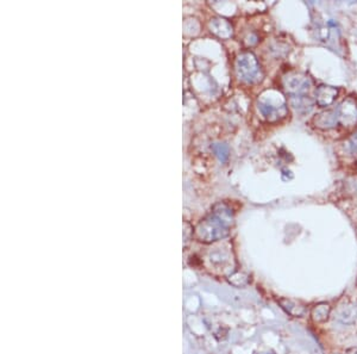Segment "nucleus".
Returning a JSON list of instances; mask_svg holds the SVG:
<instances>
[{"mask_svg": "<svg viewBox=\"0 0 357 354\" xmlns=\"http://www.w3.org/2000/svg\"><path fill=\"white\" fill-rule=\"evenodd\" d=\"M331 312L329 303H318L311 309V319L316 323H325L331 316Z\"/></svg>", "mask_w": 357, "mask_h": 354, "instance_id": "7", "label": "nucleus"}, {"mask_svg": "<svg viewBox=\"0 0 357 354\" xmlns=\"http://www.w3.org/2000/svg\"><path fill=\"white\" fill-rule=\"evenodd\" d=\"M333 320L343 327H351L357 323V306L350 302H342L333 312Z\"/></svg>", "mask_w": 357, "mask_h": 354, "instance_id": "2", "label": "nucleus"}, {"mask_svg": "<svg viewBox=\"0 0 357 354\" xmlns=\"http://www.w3.org/2000/svg\"><path fill=\"white\" fill-rule=\"evenodd\" d=\"M337 95H338V90L332 86H319L316 90V103L322 108H325L332 104L333 100L337 98Z\"/></svg>", "mask_w": 357, "mask_h": 354, "instance_id": "5", "label": "nucleus"}, {"mask_svg": "<svg viewBox=\"0 0 357 354\" xmlns=\"http://www.w3.org/2000/svg\"><path fill=\"white\" fill-rule=\"evenodd\" d=\"M287 91L291 93L292 97L301 96L302 93L308 92L310 86H311V80L308 76L294 75L289 76L288 82H287Z\"/></svg>", "mask_w": 357, "mask_h": 354, "instance_id": "3", "label": "nucleus"}, {"mask_svg": "<svg viewBox=\"0 0 357 354\" xmlns=\"http://www.w3.org/2000/svg\"><path fill=\"white\" fill-rule=\"evenodd\" d=\"M239 73L244 76L243 79L252 81L255 76L259 74V67L256 63V60L252 55L243 56L242 60H239Z\"/></svg>", "mask_w": 357, "mask_h": 354, "instance_id": "4", "label": "nucleus"}, {"mask_svg": "<svg viewBox=\"0 0 357 354\" xmlns=\"http://www.w3.org/2000/svg\"><path fill=\"white\" fill-rule=\"evenodd\" d=\"M199 239L203 242H213L217 240H222L229 235V229L226 223L220 217H212L208 222L200 227Z\"/></svg>", "mask_w": 357, "mask_h": 354, "instance_id": "1", "label": "nucleus"}, {"mask_svg": "<svg viewBox=\"0 0 357 354\" xmlns=\"http://www.w3.org/2000/svg\"><path fill=\"white\" fill-rule=\"evenodd\" d=\"M337 121H338V115H337V111H329L320 113V115L315 119L316 124L320 126V128H332L333 125L336 124Z\"/></svg>", "mask_w": 357, "mask_h": 354, "instance_id": "8", "label": "nucleus"}, {"mask_svg": "<svg viewBox=\"0 0 357 354\" xmlns=\"http://www.w3.org/2000/svg\"><path fill=\"white\" fill-rule=\"evenodd\" d=\"M348 354H357V348H351L348 350Z\"/></svg>", "mask_w": 357, "mask_h": 354, "instance_id": "9", "label": "nucleus"}, {"mask_svg": "<svg viewBox=\"0 0 357 354\" xmlns=\"http://www.w3.org/2000/svg\"><path fill=\"white\" fill-rule=\"evenodd\" d=\"M279 304L285 312L293 317H303L306 314V308L301 302L289 298L279 299Z\"/></svg>", "mask_w": 357, "mask_h": 354, "instance_id": "6", "label": "nucleus"}]
</instances>
